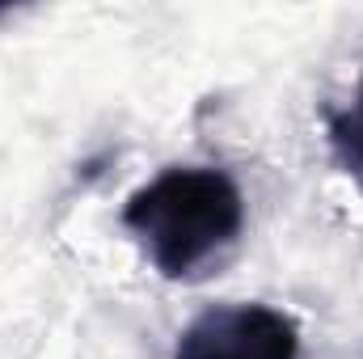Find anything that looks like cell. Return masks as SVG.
<instances>
[{
	"instance_id": "cell-1",
	"label": "cell",
	"mask_w": 363,
	"mask_h": 359,
	"mask_svg": "<svg viewBox=\"0 0 363 359\" xmlns=\"http://www.w3.org/2000/svg\"><path fill=\"white\" fill-rule=\"evenodd\" d=\"M123 228L161 279H194L245 228V194L224 170L169 165L123 203Z\"/></svg>"
},
{
	"instance_id": "cell-2",
	"label": "cell",
	"mask_w": 363,
	"mask_h": 359,
	"mask_svg": "<svg viewBox=\"0 0 363 359\" xmlns=\"http://www.w3.org/2000/svg\"><path fill=\"white\" fill-rule=\"evenodd\" d=\"M174 359H300V330L271 304H211L178 334Z\"/></svg>"
},
{
	"instance_id": "cell-3",
	"label": "cell",
	"mask_w": 363,
	"mask_h": 359,
	"mask_svg": "<svg viewBox=\"0 0 363 359\" xmlns=\"http://www.w3.org/2000/svg\"><path fill=\"white\" fill-rule=\"evenodd\" d=\"M330 148L338 157V165L351 174V178L363 182V81H359V93L347 110L330 114Z\"/></svg>"
}]
</instances>
